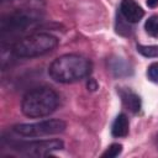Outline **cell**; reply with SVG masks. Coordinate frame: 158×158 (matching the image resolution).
Masks as SVG:
<instances>
[{"label": "cell", "mask_w": 158, "mask_h": 158, "mask_svg": "<svg viewBox=\"0 0 158 158\" xmlns=\"http://www.w3.org/2000/svg\"><path fill=\"white\" fill-rule=\"evenodd\" d=\"M147 2V5H148V7H156V6H158V0H147L146 1Z\"/></svg>", "instance_id": "17"}, {"label": "cell", "mask_w": 158, "mask_h": 158, "mask_svg": "<svg viewBox=\"0 0 158 158\" xmlns=\"http://www.w3.org/2000/svg\"><path fill=\"white\" fill-rule=\"evenodd\" d=\"M146 32L152 37H158V15H153L148 17L144 23Z\"/></svg>", "instance_id": "13"}, {"label": "cell", "mask_w": 158, "mask_h": 158, "mask_svg": "<svg viewBox=\"0 0 158 158\" xmlns=\"http://www.w3.org/2000/svg\"><path fill=\"white\" fill-rule=\"evenodd\" d=\"M57 46V37L49 33L40 32L17 40L11 47V53L19 58H33L53 51Z\"/></svg>", "instance_id": "3"}, {"label": "cell", "mask_w": 158, "mask_h": 158, "mask_svg": "<svg viewBox=\"0 0 158 158\" xmlns=\"http://www.w3.org/2000/svg\"><path fill=\"white\" fill-rule=\"evenodd\" d=\"M109 68H110V72L115 77H126V75H130L132 73L130 64L120 57L111 58L109 60Z\"/></svg>", "instance_id": "11"}, {"label": "cell", "mask_w": 158, "mask_h": 158, "mask_svg": "<svg viewBox=\"0 0 158 158\" xmlns=\"http://www.w3.org/2000/svg\"><path fill=\"white\" fill-rule=\"evenodd\" d=\"M122 152V146L120 143H112L111 146L107 147V149L101 154L102 157H107V158H115L117 156H120Z\"/></svg>", "instance_id": "14"}, {"label": "cell", "mask_w": 158, "mask_h": 158, "mask_svg": "<svg viewBox=\"0 0 158 158\" xmlns=\"http://www.w3.org/2000/svg\"><path fill=\"white\" fill-rule=\"evenodd\" d=\"M118 94H120V96H121V100H122L123 105H125L131 112H133V114L139 112L142 104H141V98H139L136 93H133L132 90H130V89H127V88H121V89L118 90Z\"/></svg>", "instance_id": "9"}, {"label": "cell", "mask_w": 158, "mask_h": 158, "mask_svg": "<svg viewBox=\"0 0 158 158\" xmlns=\"http://www.w3.org/2000/svg\"><path fill=\"white\" fill-rule=\"evenodd\" d=\"M120 14L128 23H136L144 16L143 9L135 0H122L120 4Z\"/></svg>", "instance_id": "8"}, {"label": "cell", "mask_w": 158, "mask_h": 158, "mask_svg": "<svg viewBox=\"0 0 158 158\" xmlns=\"http://www.w3.org/2000/svg\"><path fill=\"white\" fill-rule=\"evenodd\" d=\"M91 72V62L80 54H63L56 58L49 68V77L58 83L69 84L86 78Z\"/></svg>", "instance_id": "1"}, {"label": "cell", "mask_w": 158, "mask_h": 158, "mask_svg": "<svg viewBox=\"0 0 158 158\" xmlns=\"http://www.w3.org/2000/svg\"><path fill=\"white\" fill-rule=\"evenodd\" d=\"M67 125L59 118H48L32 123H19L12 127L14 132L22 137H44L62 133Z\"/></svg>", "instance_id": "5"}, {"label": "cell", "mask_w": 158, "mask_h": 158, "mask_svg": "<svg viewBox=\"0 0 158 158\" xmlns=\"http://www.w3.org/2000/svg\"><path fill=\"white\" fill-rule=\"evenodd\" d=\"M15 151H17L21 156L25 157H47L51 156L56 151H60L64 148V143L60 139H41V141H30V142H20L12 146Z\"/></svg>", "instance_id": "6"}, {"label": "cell", "mask_w": 158, "mask_h": 158, "mask_svg": "<svg viewBox=\"0 0 158 158\" xmlns=\"http://www.w3.org/2000/svg\"><path fill=\"white\" fill-rule=\"evenodd\" d=\"M128 131H130V122L127 116L125 114H118L111 127L112 136L117 138H122L128 135Z\"/></svg>", "instance_id": "10"}, {"label": "cell", "mask_w": 158, "mask_h": 158, "mask_svg": "<svg viewBox=\"0 0 158 158\" xmlns=\"http://www.w3.org/2000/svg\"><path fill=\"white\" fill-rule=\"evenodd\" d=\"M59 104L58 94L49 86H38L27 91L21 101V111L25 116L38 118L51 115Z\"/></svg>", "instance_id": "2"}, {"label": "cell", "mask_w": 158, "mask_h": 158, "mask_svg": "<svg viewBox=\"0 0 158 158\" xmlns=\"http://www.w3.org/2000/svg\"><path fill=\"white\" fill-rule=\"evenodd\" d=\"M42 15L43 14L7 9V11L4 12L0 19L1 38L14 37L23 33L28 28L33 27L38 21H41Z\"/></svg>", "instance_id": "4"}, {"label": "cell", "mask_w": 158, "mask_h": 158, "mask_svg": "<svg viewBox=\"0 0 158 158\" xmlns=\"http://www.w3.org/2000/svg\"><path fill=\"white\" fill-rule=\"evenodd\" d=\"M157 141H158V137H157Z\"/></svg>", "instance_id": "18"}, {"label": "cell", "mask_w": 158, "mask_h": 158, "mask_svg": "<svg viewBox=\"0 0 158 158\" xmlns=\"http://www.w3.org/2000/svg\"><path fill=\"white\" fill-rule=\"evenodd\" d=\"M88 89H89V90H93V91L96 90V89H98V83H96L94 79H89V80H88Z\"/></svg>", "instance_id": "16"}, {"label": "cell", "mask_w": 158, "mask_h": 158, "mask_svg": "<svg viewBox=\"0 0 158 158\" xmlns=\"http://www.w3.org/2000/svg\"><path fill=\"white\" fill-rule=\"evenodd\" d=\"M147 75H148V78H149L152 81L158 83V62H154V63H152V64L148 67V69H147Z\"/></svg>", "instance_id": "15"}, {"label": "cell", "mask_w": 158, "mask_h": 158, "mask_svg": "<svg viewBox=\"0 0 158 158\" xmlns=\"http://www.w3.org/2000/svg\"><path fill=\"white\" fill-rule=\"evenodd\" d=\"M5 5L7 9L43 14L46 2L44 0H2V6Z\"/></svg>", "instance_id": "7"}, {"label": "cell", "mask_w": 158, "mask_h": 158, "mask_svg": "<svg viewBox=\"0 0 158 158\" xmlns=\"http://www.w3.org/2000/svg\"><path fill=\"white\" fill-rule=\"evenodd\" d=\"M137 52L147 58H158V46L154 44H137Z\"/></svg>", "instance_id": "12"}]
</instances>
